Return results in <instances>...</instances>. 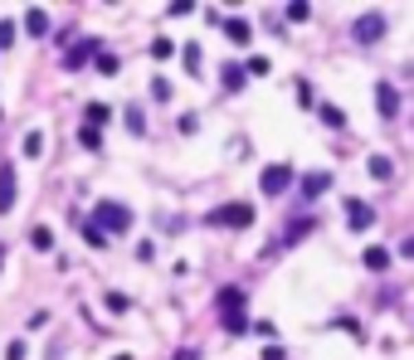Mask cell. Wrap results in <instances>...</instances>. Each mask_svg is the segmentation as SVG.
<instances>
[{
    "label": "cell",
    "mask_w": 414,
    "mask_h": 360,
    "mask_svg": "<svg viewBox=\"0 0 414 360\" xmlns=\"http://www.w3.org/2000/svg\"><path fill=\"white\" fill-rule=\"evenodd\" d=\"M93 219H97L102 234H122V229H132V210H127V204H117V200H97V204H93Z\"/></svg>",
    "instance_id": "cell-1"
},
{
    "label": "cell",
    "mask_w": 414,
    "mask_h": 360,
    "mask_svg": "<svg viewBox=\"0 0 414 360\" xmlns=\"http://www.w3.org/2000/svg\"><path fill=\"white\" fill-rule=\"evenodd\" d=\"M253 219H258L253 204H244V200H229V204H215V210H210V224H220V229H244Z\"/></svg>",
    "instance_id": "cell-2"
},
{
    "label": "cell",
    "mask_w": 414,
    "mask_h": 360,
    "mask_svg": "<svg viewBox=\"0 0 414 360\" xmlns=\"http://www.w3.org/2000/svg\"><path fill=\"white\" fill-rule=\"evenodd\" d=\"M97 54H102V44H97V39H73V44H69V54H64V69H69V73H78V69H88Z\"/></svg>",
    "instance_id": "cell-3"
},
{
    "label": "cell",
    "mask_w": 414,
    "mask_h": 360,
    "mask_svg": "<svg viewBox=\"0 0 414 360\" xmlns=\"http://www.w3.org/2000/svg\"><path fill=\"white\" fill-rule=\"evenodd\" d=\"M351 34H356V44H380L385 39V15H360L356 25H351Z\"/></svg>",
    "instance_id": "cell-4"
},
{
    "label": "cell",
    "mask_w": 414,
    "mask_h": 360,
    "mask_svg": "<svg viewBox=\"0 0 414 360\" xmlns=\"http://www.w3.org/2000/svg\"><path fill=\"white\" fill-rule=\"evenodd\" d=\"M215 307H220V322H244V287H225Z\"/></svg>",
    "instance_id": "cell-5"
},
{
    "label": "cell",
    "mask_w": 414,
    "mask_h": 360,
    "mask_svg": "<svg viewBox=\"0 0 414 360\" xmlns=\"http://www.w3.org/2000/svg\"><path fill=\"white\" fill-rule=\"evenodd\" d=\"M258 185H264V195H283L292 185V166H264V176H258Z\"/></svg>",
    "instance_id": "cell-6"
},
{
    "label": "cell",
    "mask_w": 414,
    "mask_h": 360,
    "mask_svg": "<svg viewBox=\"0 0 414 360\" xmlns=\"http://www.w3.org/2000/svg\"><path fill=\"white\" fill-rule=\"evenodd\" d=\"M346 224H351L356 234H366V229L376 224V210H371L366 200H356V195H351V200H346Z\"/></svg>",
    "instance_id": "cell-7"
},
{
    "label": "cell",
    "mask_w": 414,
    "mask_h": 360,
    "mask_svg": "<svg viewBox=\"0 0 414 360\" xmlns=\"http://www.w3.org/2000/svg\"><path fill=\"white\" fill-rule=\"evenodd\" d=\"M15 210V166H0V215Z\"/></svg>",
    "instance_id": "cell-8"
},
{
    "label": "cell",
    "mask_w": 414,
    "mask_h": 360,
    "mask_svg": "<svg viewBox=\"0 0 414 360\" xmlns=\"http://www.w3.org/2000/svg\"><path fill=\"white\" fill-rule=\"evenodd\" d=\"M332 190V176L327 171H307L302 176V200H317V195H327Z\"/></svg>",
    "instance_id": "cell-9"
},
{
    "label": "cell",
    "mask_w": 414,
    "mask_h": 360,
    "mask_svg": "<svg viewBox=\"0 0 414 360\" xmlns=\"http://www.w3.org/2000/svg\"><path fill=\"white\" fill-rule=\"evenodd\" d=\"M376 108H380V117H395V112H400V93H395V83H376Z\"/></svg>",
    "instance_id": "cell-10"
},
{
    "label": "cell",
    "mask_w": 414,
    "mask_h": 360,
    "mask_svg": "<svg viewBox=\"0 0 414 360\" xmlns=\"http://www.w3.org/2000/svg\"><path fill=\"white\" fill-rule=\"evenodd\" d=\"M360 263H366L371 273H385V268H390V248H376V243H371L366 253H360Z\"/></svg>",
    "instance_id": "cell-11"
},
{
    "label": "cell",
    "mask_w": 414,
    "mask_h": 360,
    "mask_svg": "<svg viewBox=\"0 0 414 360\" xmlns=\"http://www.w3.org/2000/svg\"><path fill=\"white\" fill-rule=\"evenodd\" d=\"M225 34H229V44L244 49V44L253 39V25H249V20H225Z\"/></svg>",
    "instance_id": "cell-12"
},
{
    "label": "cell",
    "mask_w": 414,
    "mask_h": 360,
    "mask_svg": "<svg viewBox=\"0 0 414 360\" xmlns=\"http://www.w3.org/2000/svg\"><path fill=\"white\" fill-rule=\"evenodd\" d=\"M244 78H249V73H244V64H225V69H220L225 93H239V88H244Z\"/></svg>",
    "instance_id": "cell-13"
},
{
    "label": "cell",
    "mask_w": 414,
    "mask_h": 360,
    "mask_svg": "<svg viewBox=\"0 0 414 360\" xmlns=\"http://www.w3.org/2000/svg\"><path fill=\"white\" fill-rule=\"evenodd\" d=\"M108 117H113L108 102H88V108H83V122H88V127H97V132H102V122H108Z\"/></svg>",
    "instance_id": "cell-14"
},
{
    "label": "cell",
    "mask_w": 414,
    "mask_h": 360,
    "mask_svg": "<svg viewBox=\"0 0 414 360\" xmlns=\"http://www.w3.org/2000/svg\"><path fill=\"white\" fill-rule=\"evenodd\" d=\"M25 29H30L34 39H39V34H49V15H44L39 5H30V10H25Z\"/></svg>",
    "instance_id": "cell-15"
},
{
    "label": "cell",
    "mask_w": 414,
    "mask_h": 360,
    "mask_svg": "<svg viewBox=\"0 0 414 360\" xmlns=\"http://www.w3.org/2000/svg\"><path fill=\"white\" fill-rule=\"evenodd\" d=\"M366 176L390 180V176H395V161H390V156H366Z\"/></svg>",
    "instance_id": "cell-16"
},
{
    "label": "cell",
    "mask_w": 414,
    "mask_h": 360,
    "mask_svg": "<svg viewBox=\"0 0 414 360\" xmlns=\"http://www.w3.org/2000/svg\"><path fill=\"white\" fill-rule=\"evenodd\" d=\"M307 234H312V215H302L297 224H288V229H283V243H297V239H307Z\"/></svg>",
    "instance_id": "cell-17"
},
{
    "label": "cell",
    "mask_w": 414,
    "mask_h": 360,
    "mask_svg": "<svg viewBox=\"0 0 414 360\" xmlns=\"http://www.w3.org/2000/svg\"><path fill=\"white\" fill-rule=\"evenodd\" d=\"M93 64H97V73H102V78H117V69H122V59H117V54H108V49H102Z\"/></svg>",
    "instance_id": "cell-18"
},
{
    "label": "cell",
    "mask_w": 414,
    "mask_h": 360,
    "mask_svg": "<svg viewBox=\"0 0 414 360\" xmlns=\"http://www.w3.org/2000/svg\"><path fill=\"white\" fill-rule=\"evenodd\" d=\"M181 59H185V73H190V78H200V73H205V69H200V44H185V49H181Z\"/></svg>",
    "instance_id": "cell-19"
},
{
    "label": "cell",
    "mask_w": 414,
    "mask_h": 360,
    "mask_svg": "<svg viewBox=\"0 0 414 360\" xmlns=\"http://www.w3.org/2000/svg\"><path fill=\"white\" fill-rule=\"evenodd\" d=\"M30 243H34L39 253H49V248H54V234H49L44 224H34V229H30Z\"/></svg>",
    "instance_id": "cell-20"
},
{
    "label": "cell",
    "mask_w": 414,
    "mask_h": 360,
    "mask_svg": "<svg viewBox=\"0 0 414 360\" xmlns=\"http://www.w3.org/2000/svg\"><path fill=\"white\" fill-rule=\"evenodd\" d=\"M78 234H83V239H88L93 248H102V243H108V234H102V229H97L93 219H83V224H78Z\"/></svg>",
    "instance_id": "cell-21"
},
{
    "label": "cell",
    "mask_w": 414,
    "mask_h": 360,
    "mask_svg": "<svg viewBox=\"0 0 414 360\" xmlns=\"http://www.w3.org/2000/svg\"><path fill=\"white\" fill-rule=\"evenodd\" d=\"M244 73H253V78H268V73H273V64H268L264 54H253V59L244 64Z\"/></svg>",
    "instance_id": "cell-22"
},
{
    "label": "cell",
    "mask_w": 414,
    "mask_h": 360,
    "mask_svg": "<svg viewBox=\"0 0 414 360\" xmlns=\"http://www.w3.org/2000/svg\"><path fill=\"white\" fill-rule=\"evenodd\" d=\"M122 117H127V132H137V136L146 132V117H141V108H137V102H132V108H127Z\"/></svg>",
    "instance_id": "cell-23"
},
{
    "label": "cell",
    "mask_w": 414,
    "mask_h": 360,
    "mask_svg": "<svg viewBox=\"0 0 414 360\" xmlns=\"http://www.w3.org/2000/svg\"><path fill=\"white\" fill-rule=\"evenodd\" d=\"M25 156H30V161H39V156H44V136H39V132H30V136H25Z\"/></svg>",
    "instance_id": "cell-24"
},
{
    "label": "cell",
    "mask_w": 414,
    "mask_h": 360,
    "mask_svg": "<svg viewBox=\"0 0 414 360\" xmlns=\"http://www.w3.org/2000/svg\"><path fill=\"white\" fill-rule=\"evenodd\" d=\"M171 54H176V44H171L166 34H161V39H151V59H171Z\"/></svg>",
    "instance_id": "cell-25"
},
{
    "label": "cell",
    "mask_w": 414,
    "mask_h": 360,
    "mask_svg": "<svg viewBox=\"0 0 414 360\" xmlns=\"http://www.w3.org/2000/svg\"><path fill=\"white\" fill-rule=\"evenodd\" d=\"M78 141H83V146H88V151H97V146H102V132H97V127H88V122H83V132H78Z\"/></svg>",
    "instance_id": "cell-26"
},
{
    "label": "cell",
    "mask_w": 414,
    "mask_h": 360,
    "mask_svg": "<svg viewBox=\"0 0 414 360\" xmlns=\"http://www.w3.org/2000/svg\"><path fill=\"white\" fill-rule=\"evenodd\" d=\"M127 307H132V297H127V292H108V312H117V317H122Z\"/></svg>",
    "instance_id": "cell-27"
},
{
    "label": "cell",
    "mask_w": 414,
    "mask_h": 360,
    "mask_svg": "<svg viewBox=\"0 0 414 360\" xmlns=\"http://www.w3.org/2000/svg\"><path fill=\"white\" fill-rule=\"evenodd\" d=\"M322 122H327V127H341V122H346V112H341V108H332V102H322Z\"/></svg>",
    "instance_id": "cell-28"
},
{
    "label": "cell",
    "mask_w": 414,
    "mask_h": 360,
    "mask_svg": "<svg viewBox=\"0 0 414 360\" xmlns=\"http://www.w3.org/2000/svg\"><path fill=\"white\" fill-rule=\"evenodd\" d=\"M15 44V20H0V49Z\"/></svg>",
    "instance_id": "cell-29"
},
{
    "label": "cell",
    "mask_w": 414,
    "mask_h": 360,
    "mask_svg": "<svg viewBox=\"0 0 414 360\" xmlns=\"http://www.w3.org/2000/svg\"><path fill=\"white\" fill-rule=\"evenodd\" d=\"M307 15H312V5H307V0H292V5H288V20H307Z\"/></svg>",
    "instance_id": "cell-30"
},
{
    "label": "cell",
    "mask_w": 414,
    "mask_h": 360,
    "mask_svg": "<svg viewBox=\"0 0 414 360\" xmlns=\"http://www.w3.org/2000/svg\"><path fill=\"white\" fill-rule=\"evenodd\" d=\"M151 97H157V102H171V83L157 78V83H151Z\"/></svg>",
    "instance_id": "cell-31"
},
{
    "label": "cell",
    "mask_w": 414,
    "mask_h": 360,
    "mask_svg": "<svg viewBox=\"0 0 414 360\" xmlns=\"http://www.w3.org/2000/svg\"><path fill=\"white\" fill-rule=\"evenodd\" d=\"M25 355H30L25 341H10V346H5V360H25Z\"/></svg>",
    "instance_id": "cell-32"
},
{
    "label": "cell",
    "mask_w": 414,
    "mask_h": 360,
    "mask_svg": "<svg viewBox=\"0 0 414 360\" xmlns=\"http://www.w3.org/2000/svg\"><path fill=\"white\" fill-rule=\"evenodd\" d=\"M400 259H414V234H404V239H400Z\"/></svg>",
    "instance_id": "cell-33"
},
{
    "label": "cell",
    "mask_w": 414,
    "mask_h": 360,
    "mask_svg": "<svg viewBox=\"0 0 414 360\" xmlns=\"http://www.w3.org/2000/svg\"><path fill=\"white\" fill-rule=\"evenodd\" d=\"M113 360H132V355H113Z\"/></svg>",
    "instance_id": "cell-34"
},
{
    "label": "cell",
    "mask_w": 414,
    "mask_h": 360,
    "mask_svg": "<svg viewBox=\"0 0 414 360\" xmlns=\"http://www.w3.org/2000/svg\"><path fill=\"white\" fill-rule=\"evenodd\" d=\"M0 263H5V248H0Z\"/></svg>",
    "instance_id": "cell-35"
}]
</instances>
